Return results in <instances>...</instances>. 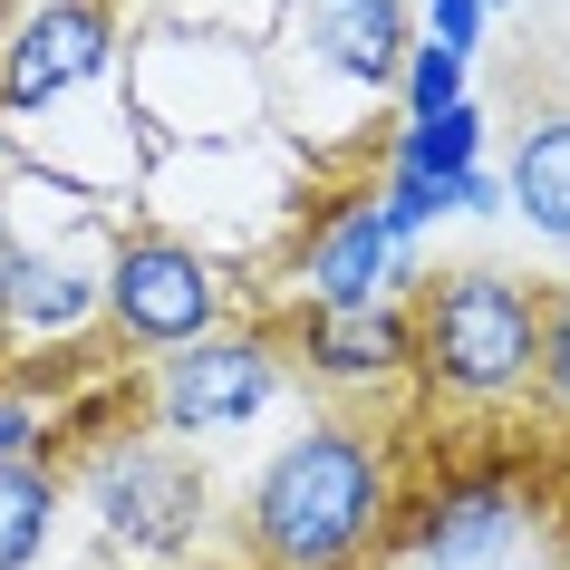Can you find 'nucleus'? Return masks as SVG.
<instances>
[{
    "mask_svg": "<svg viewBox=\"0 0 570 570\" xmlns=\"http://www.w3.org/2000/svg\"><path fill=\"white\" fill-rule=\"evenodd\" d=\"M561 551H570V522H561Z\"/></svg>",
    "mask_w": 570,
    "mask_h": 570,
    "instance_id": "nucleus-21",
    "label": "nucleus"
},
{
    "mask_svg": "<svg viewBox=\"0 0 570 570\" xmlns=\"http://www.w3.org/2000/svg\"><path fill=\"white\" fill-rule=\"evenodd\" d=\"M522 532H532V483L512 474L503 454L445 464L435 483H416L396 503V551L425 570H493Z\"/></svg>",
    "mask_w": 570,
    "mask_h": 570,
    "instance_id": "nucleus-9",
    "label": "nucleus"
},
{
    "mask_svg": "<svg viewBox=\"0 0 570 570\" xmlns=\"http://www.w3.org/2000/svg\"><path fill=\"white\" fill-rule=\"evenodd\" d=\"M97 320L117 348L136 358H175L204 330L233 320V271L213 262L194 233H165V223H126L107 233V271H97Z\"/></svg>",
    "mask_w": 570,
    "mask_h": 570,
    "instance_id": "nucleus-4",
    "label": "nucleus"
},
{
    "mask_svg": "<svg viewBox=\"0 0 570 570\" xmlns=\"http://www.w3.org/2000/svg\"><path fill=\"white\" fill-rule=\"evenodd\" d=\"M416 330V377L425 416H512L532 406V358H541V281L503 262H454L406 291Z\"/></svg>",
    "mask_w": 570,
    "mask_h": 570,
    "instance_id": "nucleus-2",
    "label": "nucleus"
},
{
    "mask_svg": "<svg viewBox=\"0 0 570 570\" xmlns=\"http://www.w3.org/2000/svg\"><path fill=\"white\" fill-rule=\"evenodd\" d=\"M396 435L367 416H309L242 493V541L262 570H367L396 541Z\"/></svg>",
    "mask_w": 570,
    "mask_h": 570,
    "instance_id": "nucleus-1",
    "label": "nucleus"
},
{
    "mask_svg": "<svg viewBox=\"0 0 570 570\" xmlns=\"http://www.w3.org/2000/svg\"><path fill=\"white\" fill-rule=\"evenodd\" d=\"M483 165V107H445V117H396L387 136V175H416V184H454Z\"/></svg>",
    "mask_w": 570,
    "mask_h": 570,
    "instance_id": "nucleus-13",
    "label": "nucleus"
},
{
    "mask_svg": "<svg viewBox=\"0 0 570 570\" xmlns=\"http://www.w3.org/2000/svg\"><path fill=\"white\" fill-rule=\"evenodd\" d=\"M97 271L107 252L0 233V348H59L97 330Z\"/></svg>",
    "mask_w": 570,
    "mask_h": 570,
    "instance_id": "nucleus-11",
    "label": "nucleus"
},
{
    "mask_svg": "<svg viewBox=\"0 0 570 570\" xmlns=\"http://www.w3.org/2000/svg\"><path fill=\"white\" fill-rule=\"evenodd\" d=\"M281 358L301 367L320 396L377 416V406H396L406 377H416V330H406V301H367V309H309V301H291Z\"/></svg>",
    "mask_w": 570,
    "mask_h": 570,
    "instance_id": "nucleus-10",
    "label": "nucleus"
},
{
    "mask_svg": "<svg viewBox=\"0 0 570 570\" xmlns=\"http://www.w3.org/2000/svg\"><path fill=\"white\" fill-rule=\"evenodd\" d=\"M464 97H474V59H454V49L416 39L406 68H396V107H406V117H445V107H464Z\"/></svg>",
    "mask_w": 570,
    "mask_h": 570,
    "instance_id": "nucleus-15",
    "label": "nucleus"
},
{
    "mask_svg": "<svg viewBox=\"0 0 570 570\" xmlns=\"http://www.w3.org/2000/svg\"><path fill=\"white\" fill-rule=\"evenodd\" d=\"M522 570H570V561H522Z\"/></svg>",
    "mask_w": 570,
    "mask_h": 570,
    "instance_id": "nucleus-19",
    "label": "nucleus"
},
{
    "mask_svg": "<svg viewBox=\"0 0 570 570\" xmlns=\"http://www.w3.org/2000/svg\"><path fill=\"white\" fill-rule=\"evenodd\" d=\"M49 445V416H39L30 377H0V464H20V454Z\"/></svg>",
    "mask_w": 570,
    "mask_h": 570,
    "instance_id": "nucleus-17",
    "label": "nucleus"
},
{
    "mask_svg": "<svg viewBox=\"0 0 570 570\" xmlns=\"http://www.w3.org/2000/svg\"><path fill=\"white\" fill-rule=\"evenodd\" d=\"M97 88H126L117 0H30L0 30V126H49Z\"/></svg>",
    "mask_w": 570,
    "mask_h": 570,
    "instance_id": "nucleus-6",
    "label": "nucleus"
},
{
    "mask_svg": "<svg viewBox=\"0 0 570 570\" xmlns=\"http://www.w3.org/2000/svg\"><path fill=\"white\" fill-rule=\"evenodd\" d=\"M281 281H291V301H309V309H367V301H406L425 281V262L387 242L367 184H330V194L301 204V223L281 242Z\"/></svg>",
    "mask_w": 570,
    "mask_h": 570,
    "instance_id": "nucleus-8",
    "label": "nucleus"
},
{
    "mask_svg": "<svg viewBox=\"0 0 570 570\" xmlns=\"http://www.w3.org/2000/svg\"><path fill=\"white\" fill-rule=\"evenodd\" d=\"M78 493H88V512H97V541H107L117 561H136V570L184 561V551L204 541V522H213L204 464L184 445H165V435H136V425H117L107 445H88Z\"/></svg>",
    "mask_w": 570,
    "mask_h": 570,
    "instance_id": "nucleus-5",
    "label": "nucleus"
},
{
    "mask_svg": "<svg viewBox=\"0 0 570 570\" xmlns=\"http://www.w3.org/2000/svg\"><path fill=\"white\" fill-rule=\"evenodd\" d=\"M503 204L522 213V223H532L551 252H570V107H541V117L512 136Z\"/></svg>",
    "mask_w": 570,
    "mask_h": 570,
    "instance_id": "nucleus-12",
    "label": "nucleus"
},
{
    "mask_svg": "<svg viewBox=\"0 0 570 570\" xmlns=\"http://www.w3.org/2000/svg\"><path fill=\"white\" fill-rule=\"evenodd\" d=\"M483 10H512V0H483Z\"/></svg>",
    "mask_w": 570,
    "mask_h": 570,
    "instance_id": "nucleus-20",
    "label": "nucleus"
},
{
    "mask_svg": "<svg viewBox=\"0 0 570 570\" xmlns=\"http://www.w3.org/2000/svg\"><path fill=\"white\" fill-rule=\"evenodd\" d=\"M416 20H425L416 39H435V49H454V59H474L493 10H483V0H416Z\"/></svg>",
    "mask_w": 570,
    "mask_h": 570,
    "instance_id": "nucleus-18",
    "label": "nucleus"
},
{
    "mask_svg": "<svg viewBox=\"0 0 570 570\" xmlns=\"http://www.w3.org/2000/svg\"><path fill=\"white\" fill-rule=\"evenodd\" d=\"M281 387H291V358H281V330H252V320H223V330H204L194 348H175V358H155L146 377V416L155 435H242V425H262L271 406H281Z\"/></svg>",
    "mask_w": 570,
    "mask_h": 570,
    "instance_id": "nucleus-7",
    "label": "nucleus"
},
{
    "mask_svg": "<svg viewBox=\"0 0 570 570\" xmlns=\"http://www.w3.org/2000/svg\"><path fill=\"white\" fill-rule=\"evenodd\" d=\"M532 406L570 425V281L541 291V358H532Z\"/></svg>",
    "mask_w": 570,
    "mask_h": 570,
    "instance_id": "nucleus-16",
    "label": "nucleus"
},
{
    "mask_svg": "<svg viewBox=\"0 0 570 570\" xmlns=\"http://www.w3.org/2000/svg\"><path fill=\"white\" fill-rule=\"evenodd\" d=\"M49 532H59V464L49 454L0 464V570H39Z\"/></svg>",
    "mask_w": 570,
    "mask_h": 570,
    "instance_id": "nucleus-14",
    "label": "nucleus"
},
{
    "mask_svg": "<svg viewBox=\"0 0 570 570\" xmlns=\"http://www.w3.org/2000/svg\"><path fill=\"white\" fill-rule=\"evenodd\" d=\"M406 49H416V0H301L281 30L271 97H291L309 136H348L377 97H396Z\"/></svg>",
    "mask_w": 570,
    "mask_h": 570,
    "instance_id": "nucleus-3",
    "label": "nucleus"
}]
</instances>
